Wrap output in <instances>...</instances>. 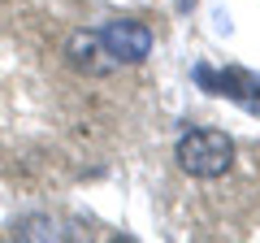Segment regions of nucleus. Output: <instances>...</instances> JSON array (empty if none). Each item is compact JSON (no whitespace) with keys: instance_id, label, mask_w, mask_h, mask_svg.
Segmentation results:
<instances>
[{"instance_id":"nucleus-1","label":"nucleus","mask_w":260,"mask_h":243,"mask_svg":"<svg viewBox=\"0 0 260 243\" xmlns=\"http://www.w3.org/2000/svg\"><path fill=\"white\" fill-rule=\"evenodd\" d=\"M178 165L191 178H221L234 165V139L225 131H213V126L186 131L178 139Z\"/></svg>"},{"instance_id":"nucleus-2","label":"nucleus","mask_w":260,"mask_h":243,"mask_svg":"<svg viewBox=\"0 0 260 243\" xmlns=\"http://www.w3.org/2000/svg\"><path fill=\"white\" fill-rule=\"evenodd\" d=\"M195 83L204 87V92L213 96H225V100H234L239 109H247L251 117H260V74H251V70H221V74H213L208 66H195Z\"/></svg>"},{"instance_id":"nucleus-3","label":"nucleus","mask_w":260,"mask_h":243,"mask_svg":"<svg viewBox=\"0 0 260 243\" xmlns=\"http://www.w3.org/2000/svg\"><path fill=\"white\" fill-rule=\"evenodd\" d=\"M100 48L117 61V66H139L152 52V26L139 18H113L100 31Z\"/></svg>"},{"instance_id":"nucleus-4","label":"nucleus","mask_w":260,"mask_h":243,"mask_svg":"<svg viewBox=\"0 0 260 243\" xmlns=\"http://www.w3.org/2000/svg\"><path fill=\"white\" fill-rule=\"evenodd\" d=\"M100 35H87V31H74L70 35V61L74 66H83V70H100Z\"/></svg>"},{"instance_id":"nucleus-5","label":"nucleus","mask_w":260,"mask_h":243,"mask_svg":"<svg viewBox=\"0 0 260 243\" xmlns=\"http://www.w3.org/2000/svg\"><path fill=\"white\" fill-rule=\"evenodd\" d=\"M178 9H182V13H191V9H195V0H178Z\"/></svg>"}]
</instances>
